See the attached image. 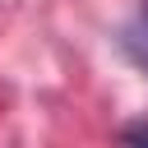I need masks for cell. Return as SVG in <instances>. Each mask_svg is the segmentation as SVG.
Masks as SVG:
<instances>
[{"instance_id": "6da1fadb", "label": "cell", "mask_w": 148, "mask_h": 148, "mask_svg": "<svg viewBox=\"0 0 148 148\" xmlns=\"http://www.w3.org/2000/svg\"><path fill=\"white\" fill-rule=\"evenodd\" d=\"M125 51L139 60V69H148V0H143V9H139V18L125 28Z\"/></svg>"}, {"instance_id": "7a4b0ae2", "label": "cell", "mask_w": 148, "mask_h": 148, "mask_svg": "<svg viewBox=\"0 0 148 148\" xmlns=\"http://www.w3.org/2000/svg\"><path fill=\"white\" fill-rule=\"evenodd\" d=\"M125 148H148V125H130L125 130Z\"/></svg>"}]
</instances>
